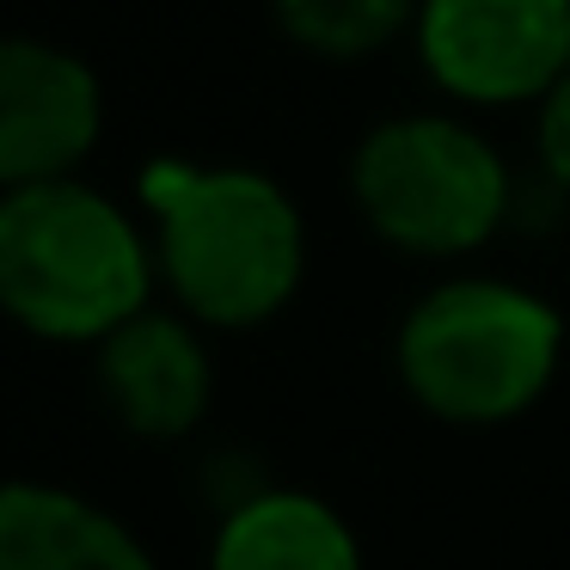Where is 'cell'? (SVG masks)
<instances>
[{
    "mask_svg": "<svg viewBox=\"0 0 570 570\" xmlns=\"http://www.w3.org/2000/svg\"><path fill=\"white\" fill-rule=\"evenodd\" d=\"M178 301L209 325H258L301 283V215L264 173L160 160L141 178Z\"/></svg>",
    "mask_w": 570,
    "mask_h": 570,
    "instance_id": "6da1fadb",
    "label": "cell"
},
{
    "mask_svg": "<svg viewBox=\"0 0 570 570\" xmlns=\"http://www.w3.org/2000/svg\"><path fill=\"white\" fill-rule=\"evenodd\" d=\"M0 307L38 337H111L148 313V252L136 227L87 185H31L0 197Z\"/></svg>",
    "mask_w": 570,
    "mask_h": 570,
    "instance_id": "7a4b0ae2",
    "label": "cell"
},
{
    "mask_svg": "<svg viewBox=\"0 0 570 570\" xmlns=\"http://www.w3.org/2000/svg\"><path fill=\"white\" fill-rule=\"evenodd\" d=\"M564 325L540 295L509 283H448L411 307L399 374L448 423H503L546 393Z\"/></svg>",
    "mask_w": 570,
    "mask_h": 570,
    "instance_id": "3957f363",
    "label": "cell"
},
{
    "mask_svg": "<svg viewBox=\"0 0 570 570\" xmlns=\"http://www.w3.org/2000/svg\"><path fill=\"white\" fill-rule=\"evenodd\" d=\"M356 203L374 234L423 258L472 252L509 209V173L484 136L448 117L381 124L356 154Z\"/></svg>",
    "mask_w": 570,
    "mask_h": 570,
    "instance_id": "277c9868",
    "label": "cell"
},
{
    "mask_svg": "<svg viewBox=\"0 0 570 570\" xmlns=\"http://www.w3.org/2000/svg\"><path fill=\"white\" fill-rule=\"evenodd\" d=\"M417 43L454 99H546L570 75V0H423Z\"/></svg>",
    "mask_w": 570,
    "mask_h": 570,
    "instance_id": "5b68a950",
    "label": "cell"
},
{
    "mask_svg": "<svg viewBox=\"0 0 570 570\" xmlns=\"http://www.w3.org/2000/svg\"><path fill=\"white\" fill-rule=\"evenodd\" d=\"M99 141V80L68 50L31 38L0 43V185L31 190L68 178Z\"/></svg>",
    "mask_w": 570,
    "mask_h": 570,
    "instance_id": "8992f818",
    "label": "cell"
},
{
    "mask_svg": "<svg viewBox=\"0 0 570 570\" xmlns=\"http://www.w3.org/2000/svg\"><path fill=\"white\" fill-rule=\"evenodd\" d=\"M99 381L117 417L141 435H185L209 405V356L190 325L166 313H136L99 344Z\"/></svg>",
    "mask_w": 570,
    "mask_h": 570,
    "instance_id": "52a82bcc",
    "label": "cell"
},
{
    "mask_svg": "<svg viewBox=\"0 0 570 570\" xmlns=\"http://www.w3.org/2000/svg\"><path fill=\"white\" fill-rule=\"evenodd\" d=\"M0 570H154V558L87 497L0 484Z\"/></svg>",
    "mask_w": 570,
    "mask_h": 570,
    "instance_id": "ba28073f",
    "label": "cell"
},
{
    "mask_svg": "<svg viewBox=\"0 0 570 570\" xmlns=\"http://www.w3.org/2000/svg\"><path fill=\"white\" fill-rule=\"evenodd\" d=\"M209 570H362L356 533L307 491H258L227 509Z\"/></svg>",
    "mask_w": 570,
    "mask_h": 570,
    "instance_id": "9c48e42d",
    "label": "cell"
},
{
    "mask_svg": "<svg viewBox=\"0 0 570 570\" xmlns=\"http://www.w3.org/2000/svg\"><path fill=\"white\" fill-rule=\"evenodd\" d=\"M288 38L320 56H368L393 43L411 19V0H276Z\"/></svg>",
    "mask_w": 570,
    "mask_h": 570,
    "instance_id": "30bf717a",
    "label": "cell"
},
{
    "mask_svg": "<svg viewBox=\"0 0 570 570\" xmlns=\"http://www.w3.org/2000/svg\"><path fill=\"white\" fill-rule=\"evenodd\" d=\"M540 160L558 185H570V75L540 105Z\"/></svg>",
    "mask_w": 570,
    "mask_h": 570,
    "instance_id": "8fae6325",
    "label": "cell"
}]
</instances>
